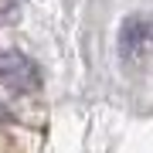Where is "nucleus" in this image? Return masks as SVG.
<instances>
[{
	"instance_id": "1",
	"label": "nucleus",
	"mask_w": 153,
	"mask_h": 153,
	"mask_svg": "<svg viewBox=\"0 0 153 153\" xmlns=\"http://www.w3.org/2000/svg\"><path fill=\"white\" fill-rule=\"evenodd\" d=\"M0 85H7L10 92H38L41 71L21 51H0Z\"/></svg>"
},
{
	"instance_id": "3",
	"label": "nucleus",
	"mask_w": 153,
	"mask_h": 153,
	"mask_svg": "<svg viewBox=\"0 0 153 153\" xmlns=\"http://www.w3.org/2000/svg\"><path fill=\"white\" fill-rule=\"evenodd\" d=\"M17 4H21V0H0V14H10Z\"/></svg>"
},
{
	"instance_id": "2",
	"label": "nucleus",
	"mask_w": 153,
	"mask_h": 153,
	"mask_svg": "<svg viewBox=\"0 0 153 153\" xmlns=\"http://www.w3.org/2000/svg\"><path fill=\"white\" fill-rule=\"evenodd\" d=\"M123 58L126 65H153V21L133 17L123 31Z\"/></svg>"
}]
</instances>
